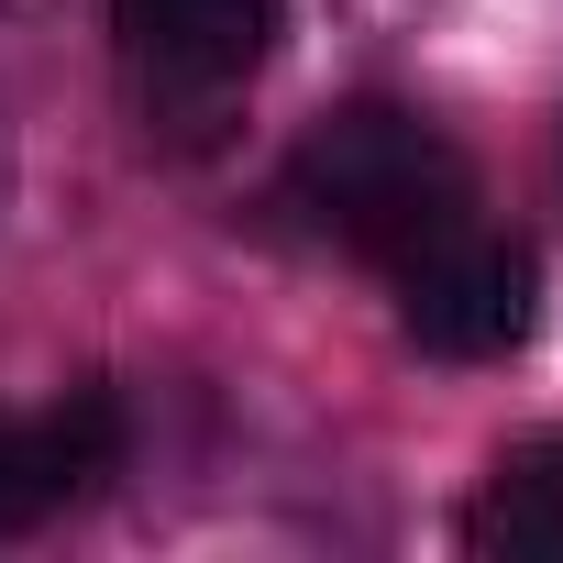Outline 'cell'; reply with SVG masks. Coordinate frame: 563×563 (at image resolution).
<instances>
[{
    "mask_svg": "<svg viewBox=\"0 0 563 563\" xmlns=\"http://www.w3.org/2000/svg\"><path fill=\"white\" fill-rule=\"evenodd\" d=\"M288 210H299L321 243H343V254H365V265H398V254H420L431 232L475 221V166L453 155L442 122H420V111H398V100H343V111H321V122L299 133V155H288Z\"/></svg>",
    "mask_w": 563,
    "mask_h": 563,
    "instance_id": "cell-1",
    "label": "cell"
},
{
    "mask_svg": "<svg viewBox=\"0 0 563 563\" xmlns=\"http://www.w3.org/2000/svg\"><path fill=\"white\" fill-rule=\"evenodd\" d=\"M398 276V332L442 365H497L530 343V310H541V265L519 232H486V221H453L431 232L420 254L387 265Z\"/></svg>",
    "mask_w": 563,
    "mask_h": 563,
    "instance_id": "cell-2",
    "label": "cell"
},
{
    "mask_svg": "<svg viewBox=\"0 0 563 563\" xmlns=\"http://www.w3.org/2000/svg\"><path fill=\"white\" fill-rule=\"evenodd\" d=\"M288 0H111V45L155 100H221L276 56Z\"/></svg>",
    "mask_w": 563,
    "mask_h": 563,
    "instance_id": "cell-3",
    "label": "cell"
},
{
    "mask_svg": "<svg viewBox=\"0 0 563 563\" xmlns=\"http://www.w3.org/2000/svg\"><path fill=\"white\" fill-rule=\"evenodd\" d=\"M111 475H122V398L111 387H67L45 420L0 409V541L45 530L56 508L100 497Z\"/></svg>",
    "mask_w": 563,
    "mask_h": 563,
    "instance_id": "cell-4",
    "label": "cell"
},
{
    "mask_svg": "<svg viewBox=\"0 0 563 563\" xmlns=\"http://www.w3.org/2000/svg\"><path fill=\"white\" fill-rule=\"evenodd\" d=\"M475 552H519V563H563V431H530L519 453H497V475L464 508Z\"/></svg>",
    "mask_w": 563,
    "mask_h": 563,
    "instance_id": "cell-5",
    "label": "cell"
}]
</instances>
